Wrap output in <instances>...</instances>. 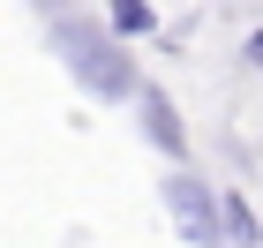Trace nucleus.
I'll use <instances>...</instances> for the list:
<instances>
[{
    "mask_svg": "<svg viewBox=\"0 0 263 248\" xmlns=\"http://www.w3.org/2000/svg\"><path fill=\"white\" fill-rule=\"evenodd\" d=\"M45 45L61 53V68H68L98 105H128V98H136V83H143V75H136V53L105 30V15H76V8H68V15H53Z\"/></svg>",
    "mask_w": 263,
    "mask_h": 248,
    "instance_id": "obj_1",
    "label": "nucleus"
},
{
    "mask_svg": "<svg viewBox=\"0 0 263 248\" xmlns=\"http://www.w3.org/2000/svg\"><path fill=\"white\" fill-rule=\"evenodd\" d=\"M158 203H165V218L181 226V241H188V248H226V226H218V188L203 181V173H188V165L158 173Z\"/></svg>",
    "mask_w": 263,
    "mask_h": 248,
    "instance_id": "obj_2",
    "label": "nucleus"
},
{
    "mask_svg": "<svg viewBox=\"0 0 263 248\" xmlns=\"http://www.w3.org/2000/svg\"><path fill=\"white\" fill-rule=\"evenodd\" d=\"M128 105H136V128H143V143L158 150L165 165H188V121H181V105L165 98L158 83H136V98H128Z\"/></svg>",
    "mask_w": 263,
    "mask_h": 248,
    "instance_id": "obj_3",
    "label": "nucleus"
},
{
    "mask_svg": "<svg viewBox=\"0 0 263 248\" xmlns=\"http://www.w3.org/2000/svg\"><path fill=\"white\" fill-rule=\"evenodd\" d=\"M218 226H226V248H263V218L241 188H218Z\"/></svg>",
    "mask_w": 263,
    "mask_h": 248,
    "instance_id": "obj_4",
    "label": "nucleus"
},
{
    "mask_svg": "<svg viewBox=\"0 0 263 248\" xmlns=\"http://www.w3.org/2000/svg\"><path fill=\"white\" fill-rule=\"evenodd\" d=\"M105 30H113V38H151V30H158V8H151V0H105Z\"/></svg>",
    "mask_w": 263,
    "mask_h": 248,
    "instance_id": "obj_5",
    "label": "nucleus"
},
{
    "mask_svg": "<svg viewBox=\"0 0 263 248\" xmlns=\"http://www.w3.org/2000/svg\"><path fill=\"white\" fill-rule=\"evenodd\" d=\"M241 61H248V68H256V75H263V23H256V30H248V38H241Z\"/></svg>",
    "mask_w": 263,
    "mask_h": 248,
    "instance_id": "obj_6",
    "label": "nucleus"
},
{
    "mask_svg": "<svg viewBox=\"0 0 263 248\" xmlns=\"http://www.w3.org/2000/svg\"><path fill=\"white\" fill-rule=\"evenodd\" d=\"M38 8H45V15H68V8H76V0H38Z\"/></svg>",
    "mask_w": 263,
    "mask_h": 248,
    "instance_id": "obj_7",
    "label": "nucleus"
}]
</instances>
